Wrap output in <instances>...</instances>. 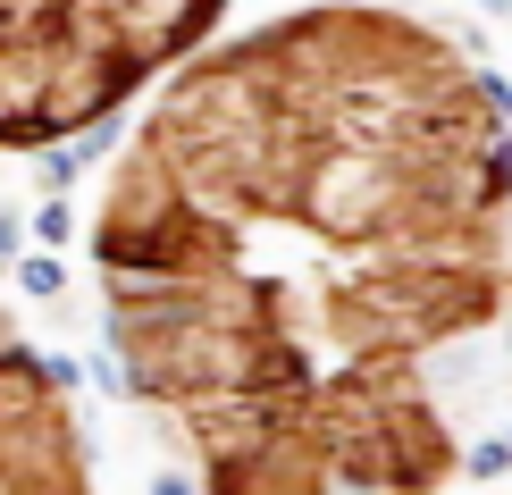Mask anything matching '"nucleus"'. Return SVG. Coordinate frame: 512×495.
Masks as SVG:
<instances>
[{
	"instance_id": "nucleus-1",
	"label": "nucleus",
	"mask_w": 512,
	"mask_h": 495,
	"mask_svg": "<svg viewBox=\"0 0 512 495\" xmlns=\"http://www.w3.org/2000/svg\"><path fill=\"white\" fill-rule=\"evenodd\" d=\"M512 93L429 26L303 9L168 84L101 210L118 353L210 495H429V378L504 294Z\"/></svg>"
},
{
	"instance_id": "nucleus-2",
	"label": "nucleus",
	"mask_w": 512,
	"mask_h": 495,
	"mask_svg": "<svg viewBox=\"0 0 512 495\" xmlns=\"http://www.w3.org/2000/svg\"><path fill=\"white\" fill-rule=\"evenodd\" d=\"M219 0H0V143L101 118L194 42Z\"/></svg>"
},
{
	"instance_id": "nucleus-3",
	"label": "nucleus",
	"mask_w": 512,
	"mask_h": 495,
	"mask_svg": "<svg viewBox=\"0 0 512 495\" xmlns=\"http://www.w3.org/2000/svg\"><path fill=\"white\" fill-rule=\"evenodd\" d=\"M0 495H84L59 386L0 336Z\"/></svg>"
},
{
	"instance_id": "nucleus-4",
	"label": "nucleus",
	"mask_w": 512,
	"mask_h": 495,
	"mask_svg": "<svg viewBox=\"0 0 512 495\" xmlns=\"http://www.w3.org/2000/svg\"><path fill=\"white\" fill-rule=\"evenodd\" d=\"M462 470H471V479H504V470H512V437H479Z\"/></svg>"
},
{
	"instance_id": "nucleus-5",
	"label": "nucleus",
	"mask_w": 512,
	"mask_h": 495,
	"mask_svg": "<svg viewBox=\"0 0 512 495\" xmlns=\"http://www.w3.org/2000/svg\"><path fill=\"white\" fill-rule=\"evenodd\" d=\"M496 303H504V336H512V277H504V294H496Z\"/></svg>"
}]
</instances>
